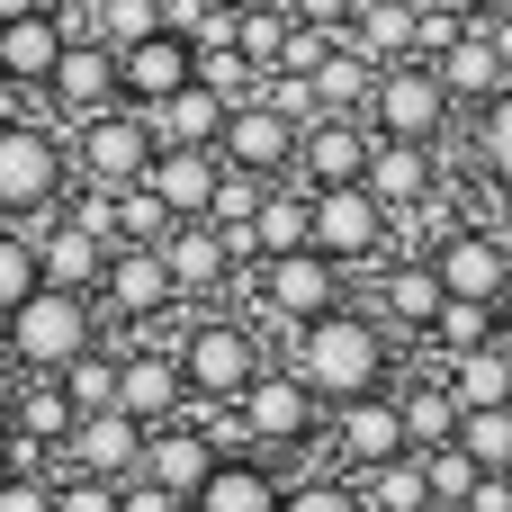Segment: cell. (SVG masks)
<instances>
[{"instance_id": "cell-1", "label": "cell", "mask_w": 512, "mask_h": 512, "mask_svg": "<svg viewBox=\"0 0 512 512\" xmlns=\"http://www.w3.org/2000/svg\"><path fill=\"white\" fill-rule=\"evenodd\" d=\"M288 369L324 396V414L360 405V396L387 387V324L369 306H333V315H315V324L288 333Z\"/></svg>"}, {"instance_id": "cell-2", "label": "cell", "mask_w": 512, "mask_h": 512, "mask_svg": "<svg viewBox=\"0 0 512 512\" xmlns=\"http://www.w3.org/2000/svg\"><path fill=\"white\" fill-rule=\"evenodd\" d=\"M90 342H99V297H72V288H36V297L0 324L9 378H63Z\"/></svg>"}, {"instance_id": "cell-3", "label": "cell", "mask_w": 512, "mask_h": 512, "mask_svg": "<svg viewBox=\"0 0 512 512\" xmlns=\"http://www.w3.org/2000/svg\"><path fill=\"white\" fill-rule=\"evenodd\" d=\"M72 189V144L54 117H0V225H45Z\"/></svg>"}, {"instance_id": "cell-4", "label": "cell", "mask_w": 512, "mask_h": 512, "mask_svg": "<svg viewBox=\"0 0 512 512\" xmlns=\"http://www.w3.org/2000/svg\"><path fill=\"white\" fill-rule=\"evenodd\" d=\"M342 288H351V270H342V261H324L315 243H306V252H279V261H252V306H261V324H270L279 342H288L297 324H315V315L351 306Z\"/></svg>"}, {"instance_id": "cell-5", "label": "cell", "mask_w": 512, "mask_h": 512, "mask_svg": "<svg viewBox=\"0 0 512 512\" xmlns=\"http://www.w3.org/2000/svg\"><path fill=\"white\" fill-rule=\"evenodd\" d=\"M261 333L234 324V315H198L180 333V378H189V405H234L252 378H261Z\"/></svg>"}, {"instance_id": "cell-6", "label": "cell", "mask_w": 512, "mask_h": 512, "mask_svg": "<svg viewBox=\"0 0 512 512\" xmlns=\"http://www.w3.org/2000/svg\"><path fill=\"white\" fill-rule=\"evenodd\" d=\"M153 117L144 108H99V117H81L72 126V180H90V189H135L144 171H153Z\"/></svg>"}, {"instance_id": "cell-7", "label": "cell", "mask_w": 512, "mask_h": 512, "mask_svg": "<svg viewBox=\"0 0 512 512\" xmlns=\"http://www.w3.org/2000/svg\"><path fill=\"white\" fill-rule=\"evenodd\" d=\"M423 261H432L441 297H459V306H512V243L495 225H450Z\"/></svg>"}, {"instance_id": "cell-8", "label": "cell", "mask_w": 512, "mask_h": 512, "mask_svg": "<svg viewBox=\"0 0 512 512\" xmlns=\"http://www.w3.org/2000/svg\"><path fill=\"white\" fill-rule=\"evenodd\" d=\"M234 414H243V441H252V450H306V441L324 432V396H315L297 369H261V378L234 396Z\"/></svg>"}, {"instance_id": "cell-9", "label": "cell", "mask_w": 512, "mask_h": 512, "mask_svg": "<svg viewBox=\"0 0 512 512\" xmlns=\"http://www.w3.org/2000/svg\"><path fill=\"white\" fill-rule=\"evenodd\" d=\"M369 126L396 135V144H441V126H450V90H441V72H432V63H378Z\"/></svg>"}, {"instance_id": "cell-10", "label": "cell", "mask_w": 512, "mask_h": 512, "mask_svg": "<svg viewBox=\"0 0 512 512\" xmlns=\"http://www.w3.org/2000/svg\"><path fill=\"white\" fill-rule=\"evenodd\" d=\"M117 414H135L144 432L153 423H180L189 414V378H180V342H117Z\"/></svg>"}, {"instance_id": "cell-11", "label": "cell", "mask_w": 512, "mask_h": 512, "mask_svg": "<svg viewBox=\"0 0 512 512\" xmlns=\"http://www.w3.org/2000/svg\"><path fill=\"white\" fill-rule=\"evenodd\" d=\"M387 207L351 180V189H315V252L324 261H342V270H378L387 261Z\"/></svg>"}, {"instance_id": "cell-12", "label": "cell", "mask_w": 512, "mask_h": 512, "mask_svg": "<svg viewBox=\"0 0 512 512\" xmlns=\"http://www.w3.org/2000/svg\"><path fill=\"white\" fill-rule=\"evenodd\" d=\"M144 468V423L135 414H81L72 432H63V450H54V477H108V486H126Z\"/></svg>"}, {"instance_id": "cell-13", "label": "cell", "mask_w": 512, "mask_h": 512, "mask_svg": "<svg viewBox=\"0 0 512 512\" xmlns=\"http://www.w3.org/2000/svg\"><path fill=\"white\" fill-rule=\"evenodd\" d=\"M225 171H252V180H297V126L270 108V99H243L225 108V135H216Z\"/></svg>"}, {"instance_id": "cell-14", "label": "cell", "mask_w": 512, "mask_h": 512, "mask_svg": "<svg viewBox=\"0 0 512 512\" xmlns=\"http://www.w3.org/2000/svg\"><path fill=\"white\" fill-rule=\"evenodd\" d=\"M171 306H180V288H171V270H162V243H126V252H108L99 315H117L126 333H144V324L171 315Z\"/></svg>"}, {"instance_id": "cell-15", "label": "cell", "mask_w": 512, "mask_h": 512, "mask_svg": "<svg viewBox=\"0 0 512 512\" xmlns=\"http://www.w3.org/2000/svg\"><path fill=\"white\" fill-rule=\"evenodd\" d=\"M414 441H405V405H396V387H378V396H360V405H333V459H342V477H369V468H387V459H405Z\"/></svg>"}, {"instance_id": "cell-16", "label": "cell", "mask_w": 512, "mask_h": 512, "mask_svg": "<svg viewBox=\"0 0 512 512\" xmlns=\"http://www.w3.org/2000/svg\"><path fill=\"white\" fill-rule=\"evenodd\" d=\"M360 189H369L387 216H423V207L441 198V144H396V135H378Z\"/></svg>"}, {"instance_id": "cell-17", "label": "cell", "mask_w": 512, "mask_h": 512, "mask_svg": "<svg viewBox=\"0 0 512 512\" xmlns=\"http://www.w3.org/2000/svg\"><path fill=\"white\" fill-rule=\"evenodd\" d=\"M117 81H126V108H162L171 90L198 81V45H189L180 27H153V36H135V45H117Z\"/></svg>"}, {"instance_id": "cell-18", "label": "cell", "mask_w": 512, "mask_h": 512, "mask_svg": "<svg viewBox=\"0 0 512 512\" xmlns=\"http://www.w3.org/2000/svg\"><path fill=\"white\" fill-rule=\"evenodd\" d=\"M216 459H225V450L207 441V423H198V414H180V423H153V432H144V468H135V477L189 504V495L216 477Z\"/></svg>"}, {"instance_id": "cell-19", "label": "cell", "mask_w": 512, "mask_h": 512, "mask_svg": "<svg viewBox=\"0 0 512 512\" xmlns=\"http://www.w3.org/2000/svg\"><path fill=\"white\" fill-rule=\"evenodd\" d=\"M45 99H54V126H81V117L117 108V99H126V81H117V45H99V36H90V45H63Z\"/></svg>"}, {"instance_id": "cell-20", "label": "cell", "mask_w": 512, "mask_h": 512, "mask_svg": "<svg viewBox=\"0 0 512 512\" xmlns=\"http://www.w3.org/2000/svg\"><path fill=\"white\" fill-rule=\"evenodd\" d=\"M369 144H378L369 117H315V126H297V180L306 189H351L369 171Z\"/></svg>"}, {"instance_id": "cell-21", "label": "cell", "mask_w": 512, "mask_h": 512, "mask_svg": "<svg viewBox=\"0 0 512 512\" xmlns=\"http://www.w3.org/2000/svg\"><path fill=\"white\" fill-rule=\"evenodd\" d=\"M162 270H171V288H180V306H189V297H225V279H234V270H252V261H243L207 216H189V225H171V234H162Z\"/></svg>"}, {"instance_id": "cell-22", "label": "cell", "mask_w": 512, "mask_h": 512, "mask_svg": "<svg viewBox=\"0 0 512 512\" xmlns=\"http://www.w3.org/2000/svg\"><path fill=\"white\" fill-rule=\"evenodd\" d=\"M216 180H225V153H216V144H162V153H153V171H144V189L162 198V216H171V225L207 216V207H216Z\"/></svg>"}, {"instance_id": "cell-23", "label": "cell", "mask_w": 512, "mask_h": 512, "mask_svg": "<svg viewBox=\"0 0 512 512\" xmlns=\"http://www.w3.org/2000/svg\"><path fill=\"white\" fill-rule=\"evenodd\" d=\"M27 234H36V270H45V288L99 297V279H108V252H117V243H99L90 225H72L63 207H54L45 225H27Z\"/></svg>"}, {"instance_id": "cell-24", "label": "cell", "mask_w": 512, "mask_h": 512, "mask_svg": "<svg viewBox=\"0 0 512 512\" xmlns=\"http://www.w3.org/2000/svg\"><path fill=\"white\" fill-rule=\"evenodd\" d=\"M63 18L36 9V18H0V90H45L54 63H63Z\"/></svg>"}, {"instance_id": "cell-25", "label": "cell", "mask_w": 512, "mask_h": 512, "mask_svg": "<svg viewBox=\"0 0 512 512\" xmlns=\"http://www.w3.org/2000/svg\"><path fill=\"white\" fill-rule=\"evenodd\" d=\"M279 495H288V477H279L270 459L225 450V459H216V477L189 495V512H279Z\"/></svg>"}, {"instance_id": "cell-26", "label": "cell", "mask_w": 512, "mask_h": 512, "mask_svg": "<svg viewBox=\"0 0 512 512\" xmlns=\"http://www.w3.org/2000/svg\"><path fill=\"white\" fill-rule=\"evenodd\" d=\"M387 333H432V315H441V279H432V261L414 252V261H378V306H369Z\"/></svg>"}, {"instance_id": "cell-27", "label": "cell", "mask_w": 512, "mask_h": 512, "mask_svg": "<svg viewBox=\"0 0 512 512\" xmlns=\"http://www.w3.org/2000/svg\"><path fill=\"white\" fill-rule=\"evenodd\" d=\"M306 243H315V189L306 180H270L261 216H252V261H279V252H306Z\"/></svg>"}, {"instance_id": "cell-28", "label": "cell", "mask_w": 512, "mask_h": 512, "mask_svg": "<svg viewBox=\"0 0 512 512\" xmlns=\"http://www.w3.org/2000/svg\"><path fill=\"white\" fill-rule=\"evenodd\" d=\"M342 45H360L369 63H414V45H423V9H414V0H360L351 27H342Z\"/></svg>"}, {"instance_id": "cell-29", "label": "cell", "mask_w": 512, "mask_h": 512, "mask_svg": "<svg viewBox=\"0 0 512 512\" xmlns=\"http://www.w3.org/2000/svg\"><path fill=\"white\" fill-rule=\"evenodd\" d=\"M441 387L459 396V414H468V405H512V333H504V342H486V351L441 360Z\"/></svg>"}, {"instance_id": "cell-30", "label": "cell", "mask_w": 512, "mask_h": 512, "mask_svg": "<svg viewBox=\"0 0 512 512\" xmlns=\"http://www.w3.org/2000/svg\"><path fill=\"white\" fill-rule=\"evenodd\" d=\"M369 90H378V63L333 36V54L315 63V108H324V117H369Z\"/></svg>"}, {"instance_id": "cell-31", "label": "cell", "mask_w": 512, "mask_h": 512, "mask_svg": "<svg viewBox=\"0 0 512 512\" xmlns=\"http://www.w3.org/2000/svg\"><path fill=\"white\" fill-rule=\"evenodd\" d=\"M144 117H153V144H216V135H225V99H216L207 81L171 90V99L144 108Z\"/></svg>"}, {"instance_id": "cell-32", "label": "cell", "mask_w": 512, "mask_h": 512, "mask_svg": "<svg viewBox=\"0 0 512 512\" xmlns=\"http://www.w3.org/2000/svg\"><path fill=\"white\" fill-rule=\"evenodd\" d=\"M432 360H459V351H486V342H504V306H459V297H441V315H432Z\"/></svg>"}, {"instance_id": "cell-33", "label": "cell", "mask_w": 512, "mask_h": 512, "mask_svg": "<svg viewBox=\"0 0 512 512\" xmlns=\"http://www.w3.org/2000/svg\"><path fill=\"white\" fill-rule=\"evenodd\" d=\"M396 405H405V441H414V450H441V441H459V396L441 387V369H432L423 387H405Z\"/></svg>"}, {"instance_id": "cell-34", "label": "cell", "mask_w": 512, "mask_h": 512, "mask_svg": "<svg viewBox=\"0 0 512 512\" xmlns=\"http://www.w3.org/2000/svg\"><path fill=\"white\" fill-rule=\"evenodd\" d=\"M459 450L477 459V477H512V405H468L459 414Z\"/></svg>"}, {"instance_id": "cell-35", "label": "cell", "mask_w": 512, "mask_h": 512, "mask_svg": "<svg viewBox=\"0 0 512 512\" xmlns=\"http://www.w3.org/2000/svg\"><path fill=\"white\" fill-rule=\"evenodd\" d=\"M360 486V504L369 512H414V504H432V486H423V459L405 450V459H387V468H369V477H351Z\"/></svg>"}, {"instance_id": "cell-36", "label": "cell", "mask_w": 512, "mask_h": 512, "mask_svg": "<svg viewBox=\"0 0 512 512\" xmlns=\"http://www.w3.org/2000/svg\"><path fill=\"white\" fill-rule=\"evenodd\" d=\"M63 396H72V414H108V405H117V342H90V351L63 369Z\"/></svg>"}, {"instance_id": "cell-37", "label": "cell", "mask_w": 512, "mask_h": 512, "mask_svg": "<svg viewBox=\"0 0 512 512\" xmlns=\"http://www.w3.org/2000/svg\"><path fill=\"white\" fill-rule=\"evenodd\" d=\"M36 288H45V270H36V234H27V225H0V324H9Z\"/></svg>"}, {"instance_id": "cell-38", "label": "cell", "mask_w": 512, "mask_h": 512, "mask_svg": "<svg viewBox=\"0 0 512 512\" xmlns=\"http://www.w3.org/2000/svg\"><path fill=\"white\" fill-rule=\"evenodd\" d=\"M477 171H486L495 189H512V90H495V99L477 108Z\"/></svg>"}, {"instance_id": "cell-39", "label": "cell", "mask_w": 512, "mask_h": 512, "mask_svg": "<svg viewBox=\"0 0 512 512\" xmlns=\"http://www.w3.org/2000/svg\"><path fill=\"white\" fill-rule=\"evenodd\" d=\"M153 27H171V0H99V45H135Z\"/></svg>"}, {"instance_id": "cell-40", "label": "cell", "mask_w": 512, "mask_h": 512, "mask_svg": "<svg viewBox=\"0 0 512 512\" xmlns=\"http://www.w3.org/2000/svg\"><path fill=\"white\" fill-rule=\"evenodd\" d=\"M279 512H369V504H360V486H351L342 468H324V477H297V486L279 495Z\"/></svg>"}, {"instance_id": "cell-41", "label": "cell", "mask_w": 512, "mask_h": 512, "mask_svg": "<svg viewBox=\"0 0 512 512\" xmlns=\"http://www.w3.org/2000/svg\"><path fill=\"white\" fill-rule=\"evenodd\" d=\"M423 459V486L441 495V504H468V486H477V459L459 450V441H441V450H414Z\"/></svg>"}, {"instance_id": "cell-42", "label": "cell", "mask_w": 512, "mask_h": 512, "mask_svg": "<svg viewBox=\"0 0 512 512\" xmlns=\"http://www.w3.org/2000/svg\"><path fill=\"white\" fill-rule=\"evenodd\" d=\"M54 512H117L108 477H54Z\"/></svg>"}, {"instance_id": "cell-43", "label": "cell", "mask_w": 512, "mask_h": 512, "mask_svg": "<svg viewBox=\"0 0 512 512\" xmlns=\"http://www.w3.org/2000/svg\"><path fill=\"white\" fill-rule=\"evenodd\" d=\"M351 9H360V0H288V18H297V27H324V36H342Z\"/></svg>"}, {"instance_id": "cell-44", "label": "cell", "mask_w": 512, "mask_h": 512, "mask_svg": "<svg viewBox=\"0 0 512 512\" xmlns=\"http://www.w3.org/2000/svg\"><path fill=\"white\" fill-rule=\"evenodd\" d=\"M0 512H54V477H9L0 486Z\"/></svg>"}, {"instance_id": "cell-45", "label": "cell", "mask_w": 512, "mask_h": 512, "mask_svg": "<svg viewBox=\"0 0 512 512\" xmlns=\"http://www.w3.org/2000/svg\"><path fill=\"white\" fill-rule=\"evenodd\" d=\"M117 512H189V504L162 495V486H144V477H126V486H117Z\"/></svg>"}, {"instance_id": "cell-46", "label": "cell", "mask_w": 512, "mask_h": 512, "mask_svg": "<svg viewBox=\"0 0 512 512\" xmlns=\"http://www.w3.org/2000/svg\"><path fill=\"white\" fill-rule=\"evenodd\" d=\"M459 512H512V477H477V486H468V504Z\"/></svg>"}, {"instance_id": "cell-47", "label": "cell", "mask_w": 512, "mask_h": 512, "mask_svg": "<svg viewBox=\"0 0 512 512\" xmlns=\"http://www.w3.org/2000/svg\"><path fill=\"white\" fill-rule=\"evenodd\" d=\"M414 9H432V18H459V27H477V18H486V0H414Z\"/></svg>"}, {"instance_id": "cell-48", "label": "cell", "mask_w": 512, "mask_h": 512, "mask_svg": "<svg viewBox=\"0 0 512 512\" xmlns=\"http://www.w3.org/2000/svg\"><path fill=\"white\" fill-rule=\"evenodd\" d=\"M189 9H243V0H171V27H180Z\"/></svg>"}, {"instance_id": "cell-49", "label": "cell", "mask_w": 512, "mask_h": 512, "mask_svg": "<svg viewBox=\"0 0 512 512\" xmlns=\"http://www.w3.org/2000/svg\"><path fill=\"white\" fill-rule=\"evenodd\" d=\"M36 9H54V0H0V18H36Z\"/></svg>"}, {"instance_id": "cell-50", "label": "cell", "mask_w": 512, "mask_h": 512, "mask_svg": "<svg viewBox=\"0 0 512 512\" xmlns=\"http://www.w3.org/2000/svg\"><path fill=\"white\" fill-rule=\"evenodd\" d=\"M486 18H495V27H512V0H486Z\"/></svg>"}, {"instance_id": "cell-51", "label": "cell", "mask_w": 512, "mask_h": 512, "mask_svg": "<svg viewBox=\"0 0 512 512\" xmlns=\"http://www.w3.org/2000/svg\"><path fill=\"white\" fill-rule=\"evenodd\" d=\"M9 477H18V468H9V441H0V486H9Z\"/></svg>"}, {"instance_id": "cell-52", "label": "cell", "mask_w": 512, "mask_h": 512, "mask_svg": "<svg viewBox=\"0 0 512 512\" xmlns=\"http://www.w3.org/2000/svg\"><path fill=\"white\" fill-rule=\"evenodd\" d=\"M414 512H459V504H441V495H432V504H414Z\"/></svg>"}, {"instance_id": "cell-53", "label": "cell", "mask_w": 512, "mask_h": 512, "mask_svg": "<svg viewBox=\"0 0 512 512\" xmlns=\"http://www.w3.org/2000/svg\"><path fill=\"white\" fill-rule=\"evenodd\" d=\"M0 423H9V378H0Z\"/></svg>"}, {"instance_id": "cell-54", "label": "cell", "mask_w": 512, "mask_h": 512, "mask_svg": "<svg viewBox=\"0 0 512 512\" xmlns=\"http://www.w3.org/2000/svg\"><path fill=\"white\" fill-rule=\"evenodd\" d=\"M270 9H288V0H270Z\"/></svg>"}, {"instance_id": "cell-55", "label": "cell", "mask_w": 512, "mask_h": 512, "mask_svg": "<svg viewBox=\"0 0 512 512\" xmlns=\"http://www.w3.org/2000/svg\"><path fill=\"white\" fill-rule=\"evenodd\" d=\"M0 117H9V108H0Z\"/></svg>"}]
</instances>
